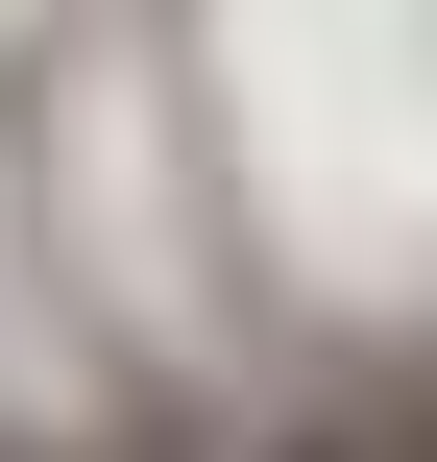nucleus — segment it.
<instances>
[{"mask_svg":"<svg viewBox=\"0 0 437 462\" xmlns=\"http://www.w3.org/2000/svg\"><path fill=\"white\" fill-rule=\"evenodd\" d=\"M243 462H414L389 414H292V439H243Z\"/></svg>","mask_w":437,"mask_h":462,"instance_id":"nucleus-1","label":"nucleus"},{"mask_svg":"<svg viewBox=\"0 0 437 462\" xmlns=\"http://www.w3.org/2000/svg\"><path fill=\"white\" fill-rule=\"evenodd\" d=\"M389 439H414V462H437V390H389Z\"/></svg>","mask_w":437,"mask_h":462,"instance_id":"nucleus-2","label":"nucleus"}]
</instances>
